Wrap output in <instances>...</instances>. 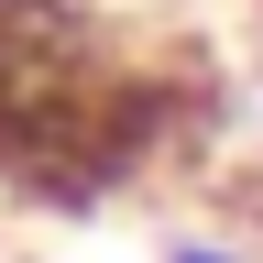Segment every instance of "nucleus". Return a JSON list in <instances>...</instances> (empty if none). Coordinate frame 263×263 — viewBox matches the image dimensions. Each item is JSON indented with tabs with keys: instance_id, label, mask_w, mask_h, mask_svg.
Segmentation results:
<instances>
[{
	"instance_id": "obj_1",
	"label": "nucleus",
	"mask_w": 263,
	"mask_h": 263,
	"mask_svg": "<svg viewBox=\"0 0 263 263\" xmlns=\"http://www.w3.org/2000/svg\"><path fill=\"white\" fill-rule=\"evenodd\" d=\"M154 263H252V252H241V241H219V230H176Z\"/></svg>"
}]
</instances>
